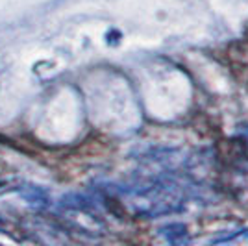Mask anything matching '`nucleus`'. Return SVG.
Wrapping results in <instances>:
<instances>
[]
</instances>
